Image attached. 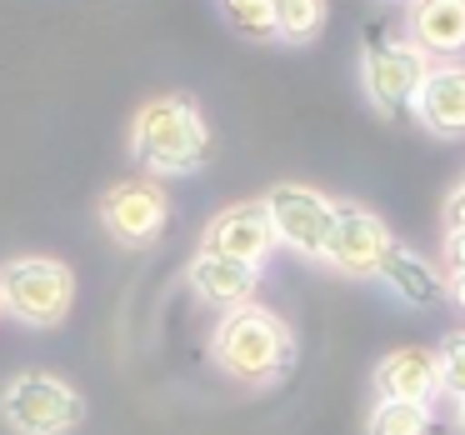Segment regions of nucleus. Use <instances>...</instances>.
Listing matches in <instances>:
<instances>
[{
  "instance_id": "1",
  "label": "nucleus",
  "mask_w": 465,
  "mask_h": 435,
  "mask_svg": "<svg viewBox=\"0 0 465 435\" xmlns=\"http://www.w3.org/2000/svg\"><path fill=\"white\" fill-rule=\"evenodd\" d=\"M211 355L235 385L265 391V385H275L291 371L295 335L275 311H265V305L251 301V305H241V311L221 315V325H215V335H211Z\"/></svg>"
},
{
  "instance_id": "2",
  "label": "nucleus",
  "mask_w": 465,
  "mask_h": 435,
  "mask_svg": "<svg viewBox=\"0 0 465 435\" xmlns=\"http://www.w3.org/2000/svg\"><path fill=\"white\" fill-rule=\"evenodd\" d=\"M131 155L151 175H191L211 155V125L191 95H155L131 121Z\"/></svg>"
},
{
  "instance_id": "3",
  "label": "nucleus",
  "mask_w": 465,
  "mask_h": 435,
  "mask_svg": "<svg viewBox=\"0 0 465 435\" xmlns=\"http://www.w3.org/2000/svg\"><path fill=\"white\" fill-rule=\"evenodd\" d=\"M0 305L31 331H55L75 305V271L55 255H15L0 265Z\"/></svg>"
},
{
  "instance_id": "4",
  "label": "nucleus",
  "mask_w": 465,
  "mask_h": 435,
  "mask_svg": "<svg viewBox=\"0 0 465 435\" xmlns=\"http://www.w3.org/2000/svg\"><path fill=\"white\" fill-rule=\"evenodd\" d=\"M0 420L15 435H75L85 425V395L55 371H21L0 391Z\"/></svg>"
},
{
  "instance_id": "5",
  "label": "nucleus",
  "mask_w": 465,
  "mask_h": 435,
  "mask_svg": "<svg viewBox=\"0 0 465 435\" xmlns=\"http://www.w3.org/2000/svg\"><path fill=\"white\" fill-rule=\"evenodd\" d=\"M261 205L271 215L275 245H291L305 261H325V245H331V231H335L331 195L311 191V185H295V181H281V185H271V195Z\"/></svg>"
},
{
  "instance_id": "6",
  "label": "nucleus",
  "mask_w": 465,
  "mask_h": 435,
  "mask_svg": "<svg viewBox=\"0 0 465 435\" xmlns=\"http://www.w3.org/2000/svg\"><path fill=\"white\" fill-rule=\"evenodd\" d=\"M425 75H430V55L415 51L411 41H371L361 51V85L371 95V105L385 115L405 111Z\"/></svg>"
},
{
  "instance_id": "7",
  "label": "nucleus",
  "mask_w": 465,
  "mask_h": 435,
  "mask_svg": "<svg viewBox=\"0 0 465 435\" xmlns=\"http://www.w3.org/2000/svg\"><path fill=\"white\" fill-rule=\"evenodd\" d=\"M165 221H171V201L155 181H115L111 191L101 195V225L115 245H155L165 235Z\"/></svg>"
},
{
  "instance_id": "8",
  "label": "nucleus",
  "mask_w": 465,
  "mask_h": 435,
  "mask_svg": "<svg viewBox=\"0 0 465 435\" xmlns=\"http://www.w3.org/2000/svg\"><path fill=\"white\" fill-rule=\"evenodd\" d=\"M391 231L375 211L365 205H335V231H331V245H325V261L335 265L341 275H355V281H371L381 271L385 251H391Z\"/></svg>"
},
{
  "instance_id": "9",
  "label": "nucleus",
  "mask_w": 465,
  "mask_h": 435,
  "mask_svg": "<svg viewBox=\"0 0 465 435\" xmlns=\"http://www.w3.org/2000/svg\"><path fill=\"white\" fill-rule=\"evenodd\" d=\"M201 251L205 255H225V261H245V265L261 271L265 255L275 251V231H271L265 205L251 201V205H231V211H221L211 225H205Z\"/></svg>"
},
{
  "instance_id": "10",
  "label": "nucleus",
  "mask_w": 465,
  "mask_h": 435,
  "mask_svg": "<svg viewBox=\"0 0 465 435\" xmlns=\"http://www.w3.org/2000/svg\"><path fill=\"white\" fill-rule=\"evenodd\" d=\"M440 395V365L430 345H401L375 365V400L430 405Z\"/></svg>"
},
{
  "instance_id": "11",
  "label": "nucleus",
  "mask_w": 465,
  "mask_h": 435,
  "mask_svg": "<svg viewBox=\"0 0 465 435\" xmlns=\"http://www.w3.org/2000/svg\"><path fill=\"white\" fill-rule=\"evenodd\" d=\"M415 121L440 141H465V65H430L411 101Z\"/></svg>"
},
{
  "instance_id": "12",
  "label": "nucleus",
  "mask_w": 465,
  "mask_h": 435,
  "mask_svg": "<svg viewBox=\"0 0 465 435\" xmlns=\"http://www.w3.org/2000/svg\"><path fill=\"white\" fill-rule=\"evenodd\" d=\"M185 281H191V291L201 295L205 305H215V311H241V305H251L255 285H261V271L245 261H225V255H195L191 271H185Z\"/></svg>"
},
{
  "instance_id": "13",
  "label": "nucleus",
  "mask_w": 465,
  "mask_h": 435,
  "mask_svg": "<svg viewBox=\"0 0 465 435\" xmlns=\"http://www.w3.org/2000/svg\"><path fill=\"white\" fill-rule=\"evenodd\" d=\"M405 25H411V45L425 55L450 61L465 51V0H411Z\"/></svg>"
},
{
  "instance_id": "14",
  "label": "nucleus",
  "mask_w": 465,
  "mask_h": 435,
  "mask_svg": "<svg viewBox=\"0 0 465 435\" xmlns=\"http://www.w3.org/2000/svg\"><path fill=\"white\" fill-rule=\"evenodd\" d=\"M375 275H381V281L391 285L405 305H435V301H445V275L435 271L425 255L405 251V245H391Z\"/></svg>"
},
{
  "instance_id": "15",
  "label": "nucleus",
  "mask_w": 465,
  "mask_h": 435,
  "mask_svg": "<svg viewBox=\"0 0 465 435\" xmlns=\"http://www.w3.org/2000/svg\"><path fill=\"white\" fill-rule=\"evenodd\" d=\"M331 0H275V41L285 45H311L325 31Z\"/></svg>"
},
{
  "instance_id": "16",
  "label": "nucleus",
  "mask_w": 465,
  "mask_h": 435,
  "mask_svg": "<svg viewBox=\"0 0 465 435\" xmlns=\"http://www.w3.org/2000/svg\"><path fill=\"white\" fill-rule=\"evenodd\" d=\"M365 435H430V405H405V400H375Z\"/></svg>"
},
{
  "instance_id": "17",
  "label": "nucleus",
  "mask_w": 465,
  "mask_h": 435,
  "mask_svg": "<svg viewBox=\"0 0 465 435\" xmlns=\"http://www.w3.org/2000/svg\"><path fill=\"white\" fill-rule=\"evenodd\" d=\"M221 15L245 41H275V0H221Z\"/></svg>"
},
{
  "instance_id": "18",
  "label": "nucleus",
  "mask_w": 465,
  "mask_h": 435,
  "mask_svg": "<svg viewBox=\"0 0 465 435\" xmlns=\"http://www.w3.org/2000/svg\"><path fill=\"white\" fill-rule=\"evenodd\" d=\"M435 365H440V391L465 405V331L445 335L440 351H435Z\"/></svg>"
},
{
  "instance_id": "19",
  "label": "nucleus",
  "mask_w": 465,
  "mask_h": 435,
  "mask_svg": "<svg viewBox=\"0 0 465 435\" xmlns=\"http://www.w3.org/2000/svg\"><path fill=\"white\" fill-rule=\"evenodd\" d=\"M450 231H465V175H460V185L450 191V201H445V235Z\"/></svg>"
},
{
  "instance_id": "20",
  "label": "nucleus",
  "mask_w": 465,
  "mask_h": 435,
  "mask_svg": "<svg viewBox=\"0 0 465 435\" xmlns=\"http://www.w3.org/2000/svg\"><path fill=\"white\" fill-rule=\"evenodd\" d=\"M445 265H450V271H465V231L445 235Z\"/></svg>"
},
{
  "instance_id": "21",
  "label": "nucleus",
  "mask_w": 465,
  "mask_h": 435,
  "mask_svg": "<svg viewBox=\"0 0 465 435\" xmlns=\"http://www.w3.org/2000/svg\"><path fill=\"white\" fill-rule=\"evenodd\" d=\"M445 295H450V301L465 311V271H450V275H445Z\"/></svg>"
},
{
  "instance_id": "22",
  "label": "nucleus",
  "mask_w": 465,
  "mask_h": 435,
  "mask_svg": "<svg viewBox=\"0 0 465 435\" xmlns=\"http://www.w3.org/2000/svg\"><path fill=\"white\" fill-rule=\"evenodd\" d=\"M460 435H465V405H460Z\"/></svg>"
},
{
  "instance_id": "23",
  "label": "nucleus",
  "mask_w": 465,
  "mask_h": 435,
  "mask_svg": "<svg viewBox=\"0 0 465 435\" xmlns=\"http://www.w3.org/2000/svg\"><path fill=\"white\" fill-rule=\"evenodd\" d=\"M0 311H5V305H0Z\"/></svg>"
}]
</instances>
